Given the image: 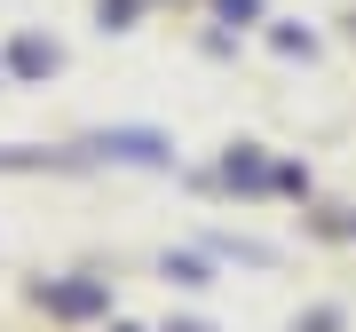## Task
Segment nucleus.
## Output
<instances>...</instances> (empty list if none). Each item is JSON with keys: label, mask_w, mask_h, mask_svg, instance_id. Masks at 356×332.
<instances>
[{"label": "nucleus", "mask_w": 356, "mask_h": 332, "mask_svg": "<svg viewBox=\"0 0 356 332\" xmlns=\"http://www.w3.org/2000/svg\"><path fill=\"white\" fill-rule=\"evenodd\" d=\"M8 64H16V72H56V48H48V40H16Z\"/></svg>", "instance_id": "obj_1"}, {"label": "nucleus", "mask_w": 356, "mask_h": 332, "mask_svg": "<svg viewBox=\"0 0 356 332\" xmlns=\"http://www.w3.org/2000/svg\"><path fill=\"white\" fill-rule=\"evenodd\" d=\"M95 8H103V24H111V32H127V16L143 8V0H95Z\"/></svg>", "instance_id": "obj_2"}, {"label": "nucleus", "mask_w": 356, "mask_h": 332, "mask_svg": "<svg viewBox=\"0 0 356 332\" xmlns=\"http://www.w3.org/2000/svg\"><path fill=\"white\" fill-rule=\"evenodd\" d=\"M222 16H229V24H245V16H261V0H222Z\"/></svg>", "instance_id": "obj_3"}]
</instances>
